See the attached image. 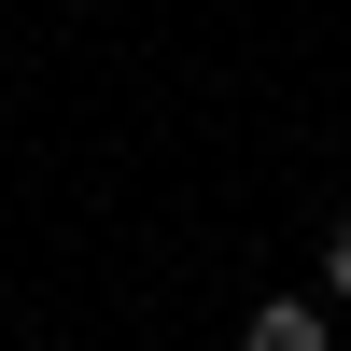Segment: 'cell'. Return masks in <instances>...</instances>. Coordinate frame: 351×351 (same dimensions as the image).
I'll return each instance as SVG.
<instances>
[{"instance_id":"1","label":"cell","mask_w":351,"mask_h":351,"mask_svg":"<svg viewBox=\"0 0 351 351\" xmlns=\"http://www.w3.org/2000/svg\"><path fill=\"white\" fill-rule=\"evenodd\" d=\"M239 351H337V324H324V295H267L239 324Z\"/></svg>"},{"instance_id":"2","label":"cell","mask_w":351,"mask_h":351,"mask_svg":"<svg viewBox=\"0 0 351 351\" xmlns=\"http://www.w3.org/2000/svg\"><path fill=\"white\" fill-rule=\"evenodd\" d=\"M324 295H351V225H324Z\"/></svg>"}]
</instances>
